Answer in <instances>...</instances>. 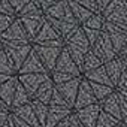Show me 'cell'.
<instances>
[{"mask_svg":"<svg viewBox=\"0 0 127 127\" xmlns=\"http://www.w3.org/2000/svg\"><path fill=\"white\" fill-rule=\"evenodd\" d=\"M103 20L118 27L127 29V2L126 0H112L100 12Z\"/></svg>","mask_w":127,"mask_h":127,"instance_id":"obj_1","label":"cell"},{"mask_svg":"<svg viewBox=\"0 0 127 127\" xmlns=\"http://www.w3.org/2000/svg\"><path fill=\"white\" fill-rule=\"evenodd\" d=\"M102 30L108 34V37L114 46L115 54L126 55V52H127V29H123V27H118L112 23L105 21Z\"/></svg>","mask_w":127,"mask_h":127,"instance_id":"obj_2","label":"cell"},{"mask_svg":"<svg viewBox=\"0 0 127 127\" xmlns=\"http://www.w3.org/2000/svg\"><path fill=\"white\" fill-rule=\"evenodd\" d=\"M32 43L33 45H45V46H63L64 40L58 36V33L54 30V27L45 20L42 27L39 29V32L33 37Z\"/></svg>","mask_w":127,"mask_h":127,"instance_id":"obj_3","label":"cell"},{"mask_svg":"<svg viewBox=\"0 0 127 127\" xmlns=\"http://www.w3.org/2000/svg\"><path fill=\"white\" fill-rule=\"evenodd\" d=\"M0 43H32L21 21L15 17V20L11 23V26L0 34Z\"/></svg>","mask_w":127,"mask_h":127,"instance_id":"obj_4","label":"cell"},{"mask_svg":"<svg viewBox=\"0 0 127 127\" xmlns=\"http://www.w3.org/2000/svg\"><path fill=\"white\" fill-rule=\"evenodd\" d=\"M2 48L6 52V55L9 57L15 70L18 72L20 66L23 64V61L26 60V57L29 55L32 49V43H3Z\"/></svg>","mask_w":127,"mask_h":127,"instance_id":"obj_5","label":"cell"},{"mask_svg":"<svg viewBox=\"0 0 127 127\" xmlns=\"http://www.w3.org/2000/svg\"><path fill=\"white\" fill-rule=\"evenodd\" d=\"M32 46L36 51V54H37L39 60L42 61L43 67L46 69V72L51 73L63 46H45V45H33V43H32Z\"/></svg>","mask_w":127,"mask_h":127,"instance_id":"obj_6","label":"cell"},{"mask_svg":"<svg viewBox=\"0 0 127 127\" xmlns=\"http://www.w3.org/2000/svg\"><path fill=\"white\" fill-rule=\"evenodd\" d=\"M90 49L97 55V58H99L102 63H106V61L112 60V58L117 55L115 51H114V46H112V43H111V40H109V37H108V34H106L103 30H102L100 36L97 37V40L91 45Z\"/></svg>","mask_w":127,"mask_h":127,"instance_id":"obj_7","label":"cell"},{"mask_svg":"<svg viewBox=\"0 0 127 127\" xmlns=\"http://www.w3.org/2000/svg\"><path fill=\"white\" fill-rule=\"evenodd\" d=\"M52 70H55V72H63V73H69V75H72V76H82L81 69L76 66V63L72 60V57L69 55V52H67L64 48L60 51V55H58V58H57V61H55V66H54Z\"/></svg>","mask_w":127,"mask_h":127,"instance_id":"obj_8","label":"cell"},{"mask_svg":"<svg viewBox=\"0 0 127 127\" xmlns=\"http://www.w3.org/2000/svg\"><path fill=\"white\" fill-rule=\"evenodd\" d=\"M93 103H97L93 91H91V87H90V82L84 78H81V82H79V87H78V91H76V97H75V102H73V111L76 109H81L84 106H88V105H93Z\"/></svg>","mask_w":127,"mask_h":127,"instance_id":"obj_9","label":"cell"},{"mask_svg":"<svg viewBox=\"0 0 127 127\" xmlns=\"http://www.w3.org/2000/svg\"><path fill=\"white\" fill-rule=\"evenodd\" d=\"M43 17H45V20H70V18H73L67 0H58V2H55L49 8H46L43 11Z\"/></svg>","mask_w":127,"mask_h":127,"instance_id":"obj_10","label":"cell"},{"mask_svg":"<svg viewBox=\"0 0 127 127\" xmlns=\"http://www.w3.org/2000/svg\"><path fill=\"white\" fill-rule=\"evenodd\" d=\"M100 112V105L99 103H93L88 106H84L81 109L73 111V115L76 117V120L81 123L82 127H94L97 117Z\"/></svg>","mask_w":127,"mask_h":127,"instance_id":"obj_11","label":"cell"},{"mask_svg":"<svg viewBox=\"0 0 127 127\" xmlns=\"http://www.w3.org/2000/svg\"><path fill=\"white\" fill-rule=\"evenodd\" d=\"M48 76H49V73H20V75H17V79L24 87V90L27 91V94L30 97H33V94L36 93L37 87Z\"/></svg>","mask_w":127,"mask_h":127,"instance_id":"obj_12","label":"cell"},{"mask_svg":"<svg viewBox=\"0 0 127 127\" xmlns=\"http://www.w3.org/2000/svg\"><path fill=\"white\" fill-rule=\"evenodd\" d=\"M81 78H82V76H76V78H72V79H69V81H66V82H61V84L54 85L55 90L61 94V97L64 99V102H66L72 109H73V102H75V97H76V91H78Z\"/></svg>","mask_w":127,"mask_h":127,"instance_id":"obj_13","label":"cell"},{"mask_svg":"<svg viewBox=\"0 0 127 127\" xmlns=\"http://www.w3.org/2000/svg\"><path fill=\"white\" fill-rule=\"evenodd\" d=\"M20 73H48L42 64V61L39 60L36 51L33 49V46H32L29 55L26 57V60L23 61V64L20 66L17 75H20Z\"/></svg>","mask_w":127,"mask_h":127,"instance_id":"obj_14","label":"cell"},{"mask_svg":"<svg viewBox=\"0 0 127 127\" xmlns=\"http://www.w3.org/2000/svg\"><path fill=\"white\" fill-rule=\"evenodd\" d=\"M126 64H127V63H126V55H115L112 60L103 63V67H105L106 75L109 76L112 85L117 84L120 75L126 70Z\"/></svg>","mask_w":127,"mask_h":127,"instance_id":"obj_15","label":"cell"},{"mask_svg":"<svg viewBox=\"0 0 127 127\" xmlns=\"http://www.w3.org/2000/svg\"><path fill=\"white\" fill-rule=\"evenodd\" d=\"M73 112L72 108L69 106H57V105H48V115L43 127H54L57 123H60L63 118L69 117Z\"/></svg>","mask_w":127,"mask_h":127,"instance_id":"obj_16","label":"cell"},{"mask_svg":"<svg viewBox=\"0 0 127 127\" xmlns=\"http://www.w3.org/2000/svg\"><path fill=\"white\" fill-rule=\"evenodd\" d=\"M100 105V109L106 114H109L111 117L117 118L118 121H124L123 117H121V109H120V102H118V94L117 91L114 90L108 97H105L102 102H99Z\"/></svg>","mask_w":127,"mask_h":127,"instance_id":"obj_17","label":"cell"},{"mask_svg":"<svg viewBox=\"0 0 127 127\" xmlns=\"http://www.w3.org/2000/svg\"><path fill=\"white\" fill-rule=\"evenodd\" d=\"M17 18H18V17H17ZM18 20L21 21V24H23V27H24V30H26V33H27L30 42H32L33 37L36 36V33L39 32V29L42 27V24H43V21H45V17H43V14H42V15H34V17H21V18H18Z\"/></svg>","mask_w":127,"mask_h":127,"instance_id":"obj_18","label":"cell"},{"mask_svg":"<svg viewBox=\"0 0 127 127\" xmlns=\"http://www.w3.org/2000/svg\"><path fill=\"white\" fill-rule=\"evenodd\" d=\"M9 112H11L12 115L18 117L20 120H23L24 123H27V124L33 126V127H40V126H39V123H37V118H36V115H34L33 108H32V105H30V103L23 105V106H18V108H12V109H9Z\"/></svg>","mask_w":127,"mask_h":127,"instance_id":"obj_19","label":"cell"},{"mask_svg":"<svg viewBox=\"0 0 127 127\" xmlns=\"http://www.w3.org/2000/svg\"><path fill=\"white\" fill-rule=\"evenodd\" d=\"M82 78L87 79L88 82H96V84H103V85L114 87L112 82H111V79H109V76L106 75V70H105L103 64L99 66V67H96V69H93V70L84 72L82 73Z\"/></svg>","mask_w":127,"mask_h":127,"instance_id":"obj_20","label":"cell"},{"mask_svg":"<svg viewBox=\"0 0 127 127\" xmlns=\"http://www.w3.org/2000/svg\"><path fill=\"white\" fill-rule=\"evenodd\" d=\"M17 75L11 76L8 81H5L2 85H0V99L2 102L11 109V103H12V97H14V93H15V87H17Z\"/></svg>","mask_w":127,"mask_h":127,"instance_id":"obj_21","label":"cell"},{"mask_svg":"<svg viewBox=\"0 0 127 127\" xmlns=\"http://www.w3.org/2000/svg\"><path fill=\"white\" fill-rule=\"evenodd\" d=\"M52 90H54V84H52L51 78L48 76V78L37 87V90H36V93L33 94L32 99L48 105V103H49V99H51V94H52Z\"/></svg>","mask_w":127,"mask_h":127,"instance_id":"obj_22","label":"cell"},{"mask_svg":"<svg viewBox=\"0 0 127 127\" xmlns=\"http://www.w3.org/2000/svg\"><path fill=\"white\" fill-rule=\"evenodd\" d=\"M69 2V8H70V12H72V15H73V18H75V21L79 24V26H82L90 17H91V11L90 9H87V8H84V6H81V5H78V3H75L73 0H67Z\"/></svg>","mask_w":127,"mask_h":127,"instance_id":"obj_23","label":"cell"},{"mask_svg":"<svg viewBox=\"0 0 127 127\" xmlns=\"http://www.w3.org/2000/svg\"><path fill=\"white\" fill-rule=\"evenodd\" d=\"M66 43H70V45H75V46H78V48H81V49H84V51H88L91 46H90V43H88V40H87V37H85V34H84V32H82V29H81V26L64 40Z\"/></svg>","mask_w":127,"mask_h":127,"instance_id":"obj_24","label":"cell"},{"mask_svg":"<svg viewBox=\"0 0 127 127\" xmlns=\"http://www.w3.org/2000/svg\"><path fill=\"white\" fill-rule=\"evenodd\" d=\"M32 97L27 94V91L24 90V87L17 82V87H15V93H14V97H12V103H11V109L12 108H18V106H23V105H27L30 103Z\"/></svg>","mask_w":127,"mask_h":127,"instance_id":"obj_25","label":"cell"},{"mask_svg":"<svg viewBox=\"0 0 127 127\" xmlns=\"http://www.w3.org/2000/svg\"><path fill=\"white\" fill-rule=\"evenodd\" d=\"M30 105H32L33 112H34V115H36V118H37L39 126L43 127V126H45V121H46V115H48V105H45V103H42V102H37V100H34V99L30 100Z\"/></svg>","mask_w":127,"mask_h":127,"instance_id":"obj_26","label":"cell"},{"mask_svg":"<svg viewBox=\"0 0 127 127\" xmlns=\"http://www.w3.org/2000/svg\"><path fill=\"white\" fill-rule=\"evenodd\" d=\"M103 63L97 58V55L90 49V51H87V54L84 55V60H82V66H81V72L84 73V72H88V70H93V69H96V67H99V66H102Z\"/></svg>","mask_w":127,"mask_h":127,"instance_id":"obj_27","label":"cell"},{"mask_svg":"<svg viewBox=\"0 0 127 127\" xmlns=\"http://www.w3.org/2000/svg\"><path fill=\"white\" fill-rule=\"evenodd\" d=\"M90 87H91V91L99 102H102L105 97H108L112 91H114V87H109V85H103V84H96V82H90Z\"/></svg>","mask_w":127,"mask_h":127,"instance_id":"obj_28","label":"cell"},{"mask_svg":"<svg viewBox=\"0 0 127 127\" xmlns=\"http://www.w3.org/2000/svg\"><path fill=\"white\" fill-rule=\"evenodd\" d=\"M42 14H43V11L37 6V3L34 0H30V2H27L21 8V11L17 14V17L18 18H21V17H34V15H42Z\"/></svg>","mask_w":127,"mask_h":127,"instance_id":"obj_29","label":"cell"},{"mask_svg":"<svg viewBox=\"0 0 127 127\" xmlns=\"http://www.w3.org/2000/svg\"><path fill=\"white\" fill-rule=\"evenodd\" d=\"M0 73H5V75H17V70L14 67V64L11 63L9 57L6 55V52L3 51V48L0 49Z\"/></svg>","mask_w":127,"mask_h":127,"instance_id":"obj_30","label":"cell"},{"mask_svg":"<svg viewBox=\"0 0 127 127\" xmlns=\"http://www.w3.org/2000/svg\"><path fill=\"white\" fill-rule=\"evenodd\" d=\"M103 23H105V20H103L102 14H100V12H93L91 17H90L81 27L94 29V30H102V29H103Z\"/></svg>","mask_w":127,"mask_h":127,"instance_id":"obj_31","label":"cell"},{"mask_svg":"<svg viewBox=\"0 0 127 127\" xmlns=\"http://www.w3.org/2000/svg\"><path fill=\"white\" fill-rule=\"evenodd\" d=\"M117 123H118V120H117V118L111 117L109 114H106V112H103V111L100 109V112H99V117H97V121H96L94 127H114Z\"/></svg>","mask_w":127,"mask_h":127,"instance_id":"obj_32","label":"cell"},{"mask_svg":"<svg viewBox=\"0 0 127 127\" xmlns=\"http://www.w3.org/2000/svg\"><path fill=\"white\" fill-rule=\"evenodd\" d=\"M114 90H115L118 94H121V96H126V97H127V70H124V72L120 75V78H118L117 84L114 85Z\"/></svg>","mask_w":127,"mask_h":127,"instance_id":"obj_33","label":"cell"},{"mask_svg":"<svg viewBox=\"0 0 127 127\" xmlns=\"http://www.w3.org/2000/svg\"><path fill=\"white\" fill-rule=\"evenodd\" d=\"M49 78H51L52 84L57 85V84L66 82V81H69V79H72V78H76V76H72V75H69V73H63V72H55V70H52V72L49 73Z\"/></svg>","mask_w":127,"mask_h":127,"instance_id":"obj_34","label":"cell"},{"mask_svg":"<svg viewBox=\"0 0 127 127\" xmlns=\"http://www.w3.org/2000/svg\"><path fill=\"white\" fill-rule=\"evenodd\" d=\"M81 29H82V32H84V34H85L88 43H90V46L97 40V37H99L100 33H102V30H94V29H87V27H81Z\"/></svg>","mask_w":127,"mask_h":127,"instance_id":"obj_35","label":"cell"},{"mask_svg":"<svg viewBox=\"0 0 127 127\" xmlns=\"http://www.w3.org/2000/svg\"><path fill=\"white\" fill-rule=\"evenodd\" d=\"M48 105H57V106H69L66 102H64V99L61 97V94L55 90V87H54V90H52V94H51V99H49V103ZM70 108V106H69Z\"/></svg>","mask_w":127,"mask_h":127,"instance_id":"obj_36","label":"cell"},{"mask_svg":"<svg viewBox=\"0 0 127 127\" xmlns=\"http://www.w3.org/2000/svg\"><path fill=\"white\" fill-rule=\"evenodd\" d=\"M15 20V15H6V14H0V34H2L9 26L11 23Z\"/></svg>","mask_w":127,"mask_h":127,"instance_id":"obj_37","label":"cell"},{"mask_svg":"<svg viewBox=\"0 0 127 127\" xmlns=\"http://www.w3.org/2000/svg\"><path fill=\"white\" fill-rule=\"evenodd\" d=\"M75 3L90 9L91 12H97V3H96V0H73Z\"/></svg>","mask_w":127,"mask_h":127,"instance_id":"obj_38","label":"cell"},{"mask_svg":"<svg viewBox=\"0 0 127 127\" xmlns=\"http://www.w3.org/2000/svg\"><path fill=\"white\" fill-rule=\"evenodd\" d=\"M117 94H118V93H117ZM118 102H120L121 117H123V120L126 121V120H127V97H126V96H121V94H118Z\"/></svg>","mask_w":127,"mask_h":127,"instance_id":"obj_39","label":"cell"},{"mask_svg":"<svg viewBox=\"0 0 127 127\" xmlns=\"http://www.w3.org/2000/svg\"><path fill=\"white\" fill-rule=\"evenodd\" d=\"M0 14H6V15H15L11 3L8 0H0Z\"/></svg>","mask_w":127,"mask_h":127,"instance_id":"obj_40","label":"cell"},{"mask_svg":"<svg viewBox=\"0 0 127 127\" xmlns=\"http://www.w3.org/2000/svg\"><path fill=\"white\" fill-rule=\"evenodd\" d=\"M8 2L11 3L12 9H14V12H15V17H17V14L21 11V8H23L27 2H30V0H8Z\"/></svg>","mask_w":127,"mask_h":127,"instance_id":"obj_41","label":"cell"},{"mask_svg":"<svg viewBox=\"0 0 127 127\" xmlns=\"http://www.w3.org/2000/svg\"><path fill=\"white\" fill-rule=\"evenodd\" d=\"M34 2L37 3V6H39L42 11H45L46 8H49L51 5H54L55 2H58V0H34Z\"/></svg>","mask_w":127,"mask_h":127,"instance_id":"obj_42","label":"cell"},{"mask_svg":"<svg viewBox=\"0 0 127 127\" xmlns=\"http://www.w3.org/2000/svg\"><path fill=\"white\" fill-rule=\"evenodd\" d=\"M11 118H12V123H14V126H15V127H33V126H30V124L24 123L23 120H20L18 117H15V115H12V114H11Z\"/></svg>","mask_w":127,"mask_h":127,"instance_id":"obj_43","label":"cell"},{"mask_svg":"<svg viewBox=\"0 0 127 127\" xmlns=\"http://www.w3.org/2000/svg\"><path fill=\"white\" fill-rule=\"evenodd\" d=\"M111 2H112V0H96V3H97V12H102Z\"/></svg>","mask_w":127,"mask_h":127,"instance_id":"obj_44","label":"cell"},{"mask_svg":"<svg viewBox=\"0 0 127 127\" xmlns=\"http://www.w3.org/2000/svg\"><path fill=\"white\" fill-rule=\"evenodd\" d=\"M72 115V114H70ZM70 115L69 117H66V118H63L60 123H57L54 127H69V124H70Z\"/></svg>","mask_w":127,"mask_h":127,"instance_id":"obj_45","label":"cell"},{"mask_svg":"<svg viewBox=\"0 0 127 127\" xmlns=\"http://www.w3.org/2000/svg\"><path fill=\"white\" fill-rule=\"evenodd\" d=\"M9 117V111H3V112H0V127H3L6 120Z\"/></svg>","mask_w":127,"mask_h":127,"instance_id":"obj_46","label":"cell"},{"mask_svg":"<svg viewBox=\"0 0 127 127\" xmlns=\"http://www.w3.org/2000/svg\"><path fill=\"white\" fill-rule=\"evenodd\" d=\"M69 127H82L81 126V123L76 120V117L73 115V112H72V115H70V124H69Z\"/></svg>","mask_w":127,"mask_h":127,"instance_id":"obj_47","label":"cell"},{"mask_svg":"<svg viewBox=\"0 0 127 127\" xmlns=\"http://www.w3.org/2000/svg\"><path fill=\"white\" fill-rule=\"evenodd\" d=\"M3 127H15L14 123H12V118H11V112H9V117H8V120H6V123H5Z\"/></svg>","mask_w":127,"mask_h":127,"instance_id":"obj_48","label":"cell"},{"mask_svg":"<svg viewBox=\"0 0 127 127\" xmlns=\"http://www.w3.org/2000/svg\"><path fill=\"white\" fill-rule=\"evenodd\" d=\"M12 76H14V75H12ZM9 78H11L9 75H5V73H0V85H2V84H3L5 81H8Z\"/></svg>","mask_w":127,"mask_h":127,"instance_id":"obj_49","label":"cell"},{"mask_svg":"<svg viewBox=\"0 0 127 127\" xmlns=\"http://www.w3.org/2000/svg\"><path fill=\"white\" fill-rule=\"evenodd\" d=\"M3 111H9V108L2 102V99H0V112H3Z\"/></svg>","mask_w":127,"mask_h":127,"instance_id":"obj_50","label":"cell"},{"mask_svg":"<svg viewBox=\"0 0 127 127\" xmlns=\"http://www.w3.org/2000/svg\"><path fill=\"white\" fill-rule=\"evenodd\" d=\"M115 127H126V121H118L115 124Z\"/></svg>","mask_w":127,"mask_h":127,"instance_id":"obj_51","label":"cell"},{"mask_svg":"<svg viewBox=\"0 0 127 127\" xmlns=\"http://www.w3.org/2000/svg\"><path fill=\"white\" fill-rule=\"evenodd\" d=\"M0 49H2V43H0Z\"/></svg>","mask_w":127,"mask_h":127,"instance_id":"obj_52","label":"cell"},{"mask_svg":"<svg viewBox=\"0 0 127 127\" xmlns=\"http://www.w3.org/2000/svg\"><path fill=\"white\" fill-rule=\"evenodd\" d=\"M114 127H115V126H114Z\"/></svg>","mask_w":127,"mask_h":127,"instance_id":"obj_53","label":"cell"}]
</instances>
